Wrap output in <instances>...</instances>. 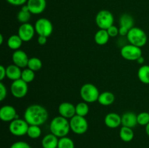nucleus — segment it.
I'll use <instances>...</instances> for the list:
<instances>
[{"mask_svg":"<svg viewBox=\"0 0 149 148\" xmlns=\"http://www.w3.org/2000/svg\"><path fill=\"white\" fill-rule=\"evenodd\" d=\"M49 114L47 109L38 104L29 105L24 113V119L29 126H42L47 120Z\"/></svg>","mask_w":149,"mask_h":148,"instance_id":"f257e3e1","label":"nucleus"},{"mask_svg":"<svg viewBox=\"0 0 149 148\" xmlns=\"http://www.w3.org/2000/svg\"><path fill=\"white\" fill-rule=\"evenodd\" d=\"M49 130L52 134L55 135L58 138L67 136L71 130L70 121L63 116H57L51 120Z\"/></svg>","mask_w":149,"mask_h":148,"instance_id":"f03ea898","label":"nucleus"},{"mask_svg":"<svg viewBox=\"0 0 149 148\" xmlns=\"http://www.w3.org/2000/svg\"><path fill=\"white\" fill-rule=\"evenodd\" d=\"M127 38L130 44L141 48L145 46L148 41L146 32L138 27H133L131 28L127 35Z\"/></svg>","mask_w":149,"mask_h":148,"instance_id":"7ed1b4c3","label":"nucleus"},{"mask_svg":"<svg viewBox=\"0 0 149 148\" xmlns=\"http://www.w3.org/2000/svg\"><path fill=\"white\" fill-rule=\"evenodd\" d=\"M98 89L94 84L87 83L81 86L80 89V96L84 102L87 103H93L97 102L99 95Z\"/></svg>","mask_w":149,"mask_h":148,"instance_id":"20e7f679","label":"nucleus"},{"mask_svg":"<svg viewBox=\"0 0 149 148\" xmlns=\"http://www.w3.org/2000/svg\"><path fill=\"white\" fill-rule=\"evenodd\" d=\"M114 17L113 14L107 10H102L97 12L95 17V23L100 29L107 30L113 25Z\"/></svg>","mask_w":149,"mask_h":148,"instance_id":"39448f33","label":"nucleus"},{"mask_svg":"<svg viewBox=\"0 0 149 148\" xmlns=\"http://www.w3.org/2000/svg\"><path fill=\"white\" fill-rule=\"evenodd\" d=\"M69 121L71 130L76 134H84L88 130V122L85 117L76 115Z\"/></svg>","mask_w":149,"mask_h":148,"instance_id":"423d86ee","label":"nucleus"},{"mask_svg":"<svg viewBox=\"0 0 149 148\" xmlns=\"http://www.w3.org/2000/svg\"><path fill=\"white\" fill-rule=\"evenodd\" d=\"M29 124L25 119L16 118L11 121L9 125V131L13 135L16 136H22L27 134Z\"/></svg>","mask_w":149,"mask_h":148,"instance_id":"0eeeda50","label":"nucleus"},{"mask_svg":"<svg viewBox=\"0 0 149 148\" xmlns=\"http://www.w3.org/2000/svg\"><path fill=\"white\" fill-rule=\"evenodd\" d=\"M35 30L39 36L49 37L53 32V26L52 22L48 19L42 17L38 19L35 23Z\"/></svg>","mask_w":149,"mask_h":148,"instance_id":"6e6552de","label":"nucleus"},{"mask_svg":"<svg viewBox=\"0 0 149 148\" xmlns=\"http://www.w3.org/2000/svg\"><path fill=\"white\" fill-rule=\"evenodd\" d=\"M120 54L121 56L127 60L136 61L142 56V50L141 47L130 44L122 46L120 50Z\"/></svg>","mask_w":149,"mask_h":148,"instance_id":"1a4fd4ad","label":"nucleus"},{"mask_svg":"<svg viewBox=\"0 0 149 148\" xmlns=\"http://www.w3.org/2000/svg\"><path fill=\"white\" fill-rule=\"evenodd\" d=\"M29 91L28 84L21 78L13 81L10 86V91L14 97L22 99L25 97Z\"/></svg>","mask_w":149,"mask_h":148,"instance_id":"9d476101","label":"nucleus"},{"mask_svg":"<svg viewBox=\"0 0 149 148\" xmlns=\"http://www.w3.org/2000/svg\"><path fill=\"white\" fill-rule=\"evenodd\" d=\"M35 28L31 23H23L20 26L17 31V35L23 42H28L31 40L35 34Z\"/></svg>","mask_w":149,"mask_h":148,"instance_id":"9b49d317","label":"nucleus"},{"mask_svg":"<svg viewBox=\"0 0 149 148\" xmlns=\"http://www.w3.org/2000/svg\"><path fill=\"white\" fill-rule=\"evenodd\" d=\"M18 118L15 108L11 105H4L0 109V119L4 122L10 123L13 120Z\"/></svg>","mask_w":149,"mask_h":148,"instance_id":"f8f14e48","label":"nucleus"},{"mask_svg":"<svg viewBox=\"0 0 149 148\" xmlns=\"http://www.w3.org/2000/svg\"><path fill=\"white\" fill-rule=\"evenodd\" d=\"M12 59H13V64L18 66L19 68H26L28 66L29 57L24 51L21 49H17L13 52Z\"/></svg>","mask_w":149,"mask_h":148,"instance_id":"ddd939ff","label":"nucleus"},{"mask_svg":"<svg viewBox=\"0 0 149 148\" xmlns=\"http://www.w3.org/2000/svg\"><path fill=\"white\" fill-rule=\"evenodd\" d=\"M58 113L60 115L67 119H71L76 115V106L68 102H64L60 104L58 107Z\"/></svg>","mask_w":149,"mask_h":148,"instance_id":"4468645a","label":"nucleus"},{"mask_svg":"<svg viewBox=\"0 0 149 148\" xmlns=\"http://www.w3.org/2000/svg\"><path fill=\"white\" fill-rule=\"evenodd\" d=\"M26 4L31 14L39 15L43 12L46 9L47 1L46 0H28Z\"/></svg>","mask_w":149,"mask_h":148,"instance_id":"2eb2a0df","label":"nucleus"},{"mask_svg":"<svg viewBox=\"0 0 149 148\" xmlns=\"http://www.w3.org/2000/svg\"><path fill=\"white\" fill-rule=\"evenodd\" d=\"M104 123L108 128L116 129L122 125V116L116 113H109L105 117Z\"/></svg>","mask_w":149,"mask_h":148,"instance_id":"dca6fc26","label":"nucleus"},{"mask_svg":"<svg viewBox=\"0 0 149 148\" xmlns=\"http://www.w3.org/2000/svg\"><path fill=\"white\" fill-rule=\"evenodd\" d=\"M138 124L137 115L132 112H126L122 115V126L133 129Z\"/></svg>","mask_w":149,"mask_h":148,"instance_id":"f3484780","label":"nucleus"},{"mask_svg":"<svg viewBox=\"0 0 149 148\" xmlns=\"http://www.w3.org/2000/svg\"><path fill=\"white\" fill-rule=\"evenodd\" d=\"M6 73H7V78L13 81L21 78L22 71L20 70V68L15 64L8 65L6 68Z\"/></svg>","mask_w":149,"mask_h":148,"instance_id":"a211bd4d","label":"nucleus"},{"mask_svg":"<svg viewBox=\"0 0 149 148\" xmlns=\"http://www.w3.org/2000/svg\"><path fill=\"white\" fill-rule=\"evenodd\" d=\"M58 136L51 133L44 136L42 140V146L43 148H58Z\"/></svg>","mask_w":149,"mask_h":148,"instance_id":"6ab92c4d","label":"nucleus"},{"mask_svg":"<svg viewBox=\"0 0 149 148\" xmlns=\"http://www.w3.org/2000/svg\"><path fill=\"white\" fill-rule=\"evenodd\" d=\"M115 101V96L111 91H103L99 95L97 102L103 106H109L113 104Z\"/></svg>","mask_w":149,"mask_h":148,"instance_id":"aec40b11","label":"nucleus"},{"mask_svg":"<svg viewBox=\"0 0 149 148\" xmlns=\"http://www.w3.org/2000/svg\"><path fill=\"white\" fill-rule=\"evenodd\" d=\"M110 36L108 33L107 30L99 29L95 33L94 36L95 41L98 45H105L109 42Z\"/></svg>","mask_w":149,"mask_h":148,"instance_id":"412c9836","label":"nucleus"},{"mask_svg":"<svg viewBox=\"0 0 149 148\" xmlns=\"http://www.w3.org/2000/svg\"><path fill=\"white\" fill-rule=\"evenodd\" d=\"M119 26L127 28L130 30L134 27V18L131 15L125 13L119 17Z\"/></svg>","mask_w":149,"mask_h":148,"instance_id":"4be33fe9","label":"nucleus"},{"mask_svg":"<svg viewBox=\"0 0 149 148\" xmlns=\"http://www.w3.org/2000/svg\"><path fill=\"white\" fill-rule=\"evenodd\" d=\"M23 42V40L20 39L18 35L14 34L10 36L7 39V46L10 49L15 51L20 49Z\"/></svg>","mask_w":149,"mask_h":148,"instance_id":"5701e85b","label":"nucleus"},{"mask_svg":"<svg viewBox=\"0 0 149 148\" xmlns=\"http://www.w3.org/2000/svg\"><path fill=\"white\" fill-rule=\"evenodd\" d=\"M134 131L132 129L126 126H122L119 131V137L123 142H130L133 139Z\"/></svg>","mask_w":149,"mask_h":148,"instance_id":"b1692460","label":"nucleus"},{"mask_svg":"<svg viewBox=\"0 0 149 148\" xmlns=\"http://www.w3.org/2000/svg\"><path fill=\"white\" fill-rule=\"evenodd\" d=\"M138 79L144 84H149V65H143L138 69Z\"/></svg>","mask_w":149,"mask_h":148,"instance_id":"393cba45","label":"nucleus"},{"mask_svg":"<svg viewBox=\"0 0 149 148\" xmlns=\"http://www.w3.org/2000/svg\"><path fill=\"white\" fill-rule=\"evenodd\" d=\"M89 105L85 102H79L76 105V115L82 117H86L89 113Z\"/></svg>","mask_w":149,"mask_h":148,"instance_id":"a878e982","label":"nucleus"},{"mask_svg":"<svg viewBox=\"0 0 149 148\" xmlns=\"http://www.w3.org/2000/svg\"><path fill=\"white\" fill-rule=\"evenodd\" d=\"M28 68L32 70L34 72L39 71L42 68V62L39 58L38 57H31L29 58V62H28Z\"/></svg>","mask_w":149,"mask_h":148,"instance_id":"bb28decb","label":"nucleus"},{"mask_svg":"<svg viewBox=\"0 0 149 148\" xmlns=\"http://www.w3.org/2000/svg\"><path fill=\"white\" fill-rule=\"evenodd\" d=\"M42 134V129L39 126L31 125L27 131V135L31 139H38Z\"/></svg>","mask_w":149,"mask_h":148,"instance_id":"cd10ccee","label":"nucleus"},{"mask_svg":"<svg viewBox=\"0 0 149 148\" xmlns=\"http://www.w3.org/2000/svg\"><path fill=\"white\" fill-rule=\"evenodd\" d=\"M35 78V72L29 68H26L22 71L21 79L27 84L32 82Z\"/></svg>","mask_w":149,"mask_h":148,"instance_id":"c85d7f7f","label":"nucleus"},{"mask_svg":"<svg viewBox=\"0 0 149 148\" xmlns=\"http://www.w3.org/2000/svg\"><path fill=\"white\" fill-rule=\"evenodd\" d=\"M31 15V13L30 12L29 10H25L21 9L17 14V19L21 24L27 23L30 20Z\"/></svg>","mask_w":149,"mask_h":148,"instance_id":"c756f323","label":"nucleus"},{"mask_svg":"<svg viewBox=\"0 0 149 148\" xmlns=\"http://www.w3.org/2000/svg\"><path fill=\"white\" fill-rule=\"evenodd\" d=\"M74 142L71 138L68 136H64V137L60 138L59 142H58V148H74Z\"/></svg>","mask_w":149,"mask_h":148,"instance_id":"7c9ffc66","label":"nucleus"},{"mask_svg":"<svg viewBox=\"0 0 149 148\" xmlns=\"http://www.w3.org/2000/svg\"><path fill=\"white\" fill-rule=\"evenodd\" d=\"M138 124L141 126H146L149 123V113L148 112H142L137 115Z\"/></svg>","mask_w":149,"mask_h":148,"instance_id":"2f4dec72","label":"nucleus"},{"mask_svg":"<svg viewBox=\"0 0 149 148\" xmlns=\"http://www.w3.org/2000/svg\"><path fill=\"white\" fill-rule=\"evenodd\" d=\"M10 148H31L29 144L23 141L15 142L10 147Z\"/></svg>","mask_w":149,"mask_h":148,"instance_id":"473e14b6","label":"nucleus"},{"mask_svg":"<svg viewBox=\"0 0 149 148\" xmlns=\"http://www.w3.org/2000/svg\"><path fill=\"white\" fill-rule=\"evenodd\" d=\"M7 91L5 85L2 82H0V101H4L7 97Z\"/></svg>","mask_w":149,"mask_h":148,"instance_id":"72a5a7b5","label":"nucleus"},{"mask_svg":"<svg viewBox=\"0 0 149 148\" xmlns=\"http://www.w3.org/2000/svg\"><path fill=\"white\" fill-rule=\"evenodd\" d=\"M107 31L110 37H116L118 35H119V28H117L115 26H111L109 28L107 29Z\"/></svg>","mask_w":149,"mask_h":148,"instance_id":"f704fd0d","label":"nucleus"},{"mask_svg":"<svg viewBox=\"0 0 149 148\" xmlns=\"http://www.w3.org/2000/svg\"><path fill=\"white\" fill-rule=\"evenodd\" d=\"M10 4L13 6H23L27 3L28 0H6Z\"/></svg>","mask_w":149,"mask_h":148,"instance_id":"c9c22d12","label":"nucleus"},{"mask_svg":"<svg viewBox=\"0 0 149 148\" xmlns=\"http://www.w3.org/2000/svg\"><path fill=\"white\" fill-rule=\"evenodd\" d=\"M7 77V73H6V68L3 65L0 66V81H2L4 78Z\"/></svg>","mask_w":149,"mask_h":148,"instance_id":"e433bc0d","label":"nucleus"},{"mask_svg":"<svg viewBox=\"0 0 149 148\" xmlns=\"http://www.w3.org/2000/svg\"><path fill=\"white\" fill-rule=\"evenodd\" d=\"M38 44L41 46H43V45H45L47 44V37L43 36H39L37 39Z\"/></svg>","mask_w":149,"mask_h":148,"instance_id":"4c0bfd02","label":"nucleus"},{"mask_svg":"<svg viewBox=\"0 0 149 148\" xmlns=\"http://www.w3.org/2000/svg\"><path fill=\"white\" fill-rule=\"evenodd\" d=\"M128 32H129V30H128L127 28H124V27H121V26H119V35L120 36H125L127 35Z\"/></svg>","mask_w":149,"mask_h":148,"instance_id":"58836bf2","label":"nucleus"},{"mask_svg":"<svg viewBox=\"0 0 149 148\" xmlns=\"http://www.w3.org/2000/svg\"><path fill=\"white\" fill-rule=\"evenodd\" d=\"M136 61L138 62V64H143L144 63V62H145V58H144L143 56H141V57L138 58Z\"/></svg>","mask_w":149,"mask_h":148,"instance_id":"ea45409f","label":"nucleus"},{"mask_svg":"<svg viewBox=\"0 0 149 148\" xmlns=\"http://www.w3.org/2000/svg\"><path fill=\"white\" fill-rule=\"evenodd\" d=\"M146 134L149 136V123H148V124L146 126Z\"/></svg>","mask_w":149,"mask_h":148,"instance_id":"a19ab883","label":"nucleus"},{"mask_svg":"<svg viewBox=\"0 0 149 148\" xmlns=\"http://www.w3.org/2000/svg\"><path fill=\"white\" fill-rule=\"evenodd\" d=\"M3 41H4V38H3V35L0 34V44H3Z\"/></svg>","mask_w":149,"mask_h":148,"instance_id":"79ce46f5","label":"nucleus"},{"mask_svg":"<svg viewBox=\"0 0 149 148\" xmlns=\"http://www.w3.org/2000/svg\"><path fill=\"white\" fill-rule=\"evenodd\" d=\"M148 113H149V112H148Z\"/></svg>","mask_w":149,"mask_h":148,"instance_id":"37998d69","label":"nucleus"}]
</instances>
